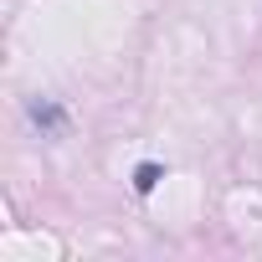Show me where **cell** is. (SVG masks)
Here are the masks:
<instances>
[{
  "instance_id": "1",
  "label": "cell",
  "mask_w": 262,
  "mask_h": 262,
  "mask_svg": "<svg viewBox=\"0 0 262 262\" xmlns=\"http://www.w3.org/2000/svg\"><path fill=\"white\" fill-rule=\"evenodd\" d=\"M26 123L36 128L41 139H67V128H72L62 98H26Z\"/></svg>"
},
{
  "instance_id": "2",
  "label": "cell",
  "mask_w": 262,
  "mask_h": 262,
  "mask_svg": "<svg viewBox=\"0 0 262 262\" xmlns=\"http://www.w3.org/2000/svg\"><path fill=\"white\" fill-rule=\"evenodd\" d=\"M160 180H165V165H160V160L134 165V190H139V195H155V190H160Z\"/></svg>"
}]
</instances>
